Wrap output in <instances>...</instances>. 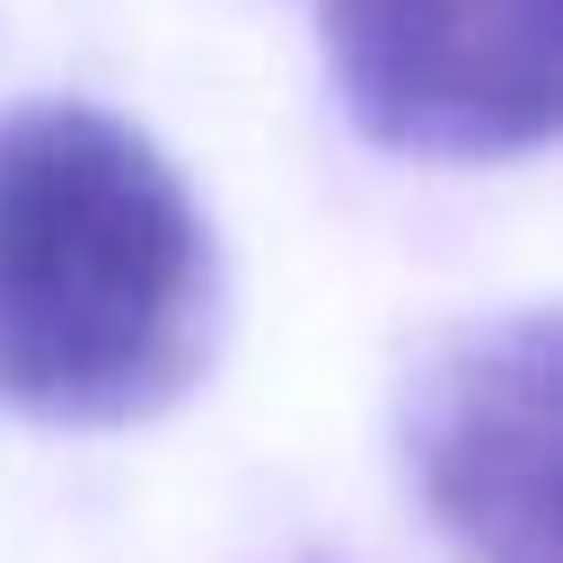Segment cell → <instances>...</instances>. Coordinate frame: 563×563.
Wrapping results in <instances>:
<instances>
[{"label":"cell","instance_id":"6da1fadb","mask_svg":"<svg viewBox=\"0 0 563 563\" xmlns=\"http://www.w3.org/2000/svg\"><path fill=\"white\" fill-rule=\"evenodd\" d=\"M211 238L185 176L106 106L0 114V405L70 431L176 405L211 361Z\"/></svg>","mask_w":563,"mask_h":563},{"label":"cell","instance_id":"7a4b0ae2","mask_svg":"<svg viewBox=\"0 0 563 563\" xmlns=\"http://www.w3.org/2000/svg\"><path fill=\"white\" fill-rule=\"evenodd\" d=\"M563 0H325L343 114L405 158H528L563 114Z\"/></svg>","mask_w":563,"mask_h":563},{"label":"cell","instance_id":"3957f363","mask_svg":"<svg viewBox=\"0 0 563 563\" xmlns=\"http://www.w3.org/2000/svg\"><path fill=\"white\" fill-rule=\"evenodd\" d=\"M563 334L545 308L440 334L405 387V466L466 563H563L554 537Z\"/></svg>","mask_w":563,"mask_h":563}]
</instances>
